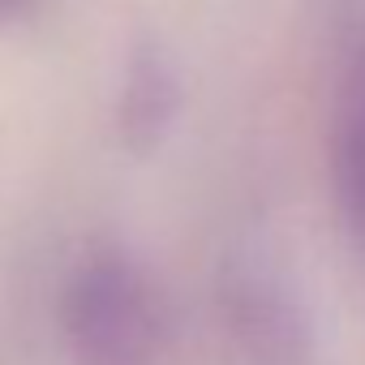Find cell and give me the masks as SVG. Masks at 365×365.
Instances as JSON below:
<instances>
[{"instance_id": "1", "label": "cell", "mask_w": 365, "mask_h": 365, "mask_svg": "<svg viewBox=\"0 0 365 365\" xmlns=\"http://www.w3.org/2000/svg\"><path fill=\"white\" fill-rule=\"evenodd\" d=\"M65 335L78 365H155L163 309L150 279L120 254L82 262L65 292Z\"/></svg>"}, {"instance_id": "2", "label": "cell", "mask_w": 365, "mask_h": 365, "mask_svg": "<svg viewBox=\"0 0 365 365\" xmlns=\"http://www.w3.org/2000/svg\"><path fill=\"white\" fill-rule=\"evenodd\" d=\"M335 185L344 220L365 245V61L344 82L335 108Z\"/></svg>"}, {"instance_id": "3", "label": "cell", "mask_w": 365, "mask_h": 365, "mask_svg": "<svg viewBox=\"0 0 365 365\" xmlns=\"http://www.w3.org/2000/svg\"><path fill=\"white\" fill-rule=\"evenodd\" d=\"M176 112V91L159 56H142L129 65L125 95H120V129L129 133L133 146H146L159 138V129Z\"/></svg>"}, {"instance_id": "4", "label": "cell", "mask_w": 365, "mask_h": 365, "mask_svg": "<svg viewBox=\"0 0 365 365\" xmlns=\"http://www.w3.org/2000/svg\"><path fill=\"white\" fill-rule=\"evenodd\" d=\"M35 5V0H0V18H18Z\"/></svg>"}]
</instances>
